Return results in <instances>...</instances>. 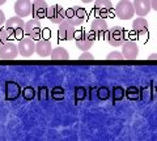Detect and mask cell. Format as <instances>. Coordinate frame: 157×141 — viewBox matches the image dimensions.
<instances>
[{"mask_svg": "<svg viewBox=\"0 0 157 141\" xmlns=\"http://www.w3.org/2000/svg\"><path fill=\"white\" fill-rule=\"evenodd\" d=\"M25 33L28 37L33 38V39H41V33H42V26L41 22L37 18H33L29 22L25 24Z\"/></svg>", "mask_w": 157, "mask_h": 141, "instance_id": "10", "label": "cell"}, {"mask_svg": "<svg viewBox=\"0 0 157 141\" xmlns=\"http://www.w3.org/2000/svg\"><path fill=\"white\" fill-rule=\"evenodd\" d=\"M21 95V87L17 82L14 81H8L6 84V97L7 99H17Z\"/></svg>", "mask_w": 157, "mask_h": 141, "instance_id": "16", "label": "cell"}, {"mask_svg": "<svg viewBox=\"0 0 157 141\" xmlns=\"http://www.w3.org/2000/svg\"><path fill=\"white\" fill-rule=\"evenodd\" d=\"M51 97L54 99H56V101H60L64 98V89H63L62 86H55L54 89L51 90Z\"/></svg>", "mask_w": 157, "mask_h": 141, "instance_id": "25", "label": "cell"}, {"mask_svg": "<svg viewBox=\"0 0 157 141\" xmlns=\"http://www.w3.org/2000/svg\"><path fill=\"white\" fill-rule=\"evenodd\" d=\"M135 13L134 4L130 0H121L115 7V14L122 20H130Z\"/></svg>", "mask_w": 157, "mask_h": 141, "instance_id": "3", "label": "cell"}, {"mask_svg": "<svg viewBox=\"0 0 157 141\" xmlns=\"http://www.w3.org/2000/svg\"><path fill=\"white\" fill-rule=\"evenodd\" d=\"M86 17V13L84 11V8L75 6V7H71L66 11V21H68L70 24H72L73 26H77V25H81L84 22Z\"/></svg>", "mask_w": 157, "mask_h": 141, "instance_id": "2", "label": "cell"}, {"mask_svg": "<svg viewBox=\"0 0 157 141\" xmlns=\"http://www.w3.org/2000/svg\"><path fill=\"white\" fill-rule=\"evenodd\" d=\"M113 4L110 0H96L94 3V12L98 17H106L111 12Z\"/></svg>", "mask_w": 157, "mask_h": 141, "instance_id": "14", "label": "cell"}, {"mask_svg": "<svg viewBox=\"0 0 157 141\" xmlns=\"http://www.w3.org/2000/svg\"><path fill=\"white\" fill-rule=\"evenodd\" d=\"M51 59L52 60H68L70 59V55H68V51L64 47H56L51 51Z\"/></svg>", "mask_w": 157, "mask_h": 141, "instance_id": "20", "label": "cell"}, {"mask_svg": "<svg viewBox=\"0 0 157 141\" xmlns=\"http://www.w3.org/2000/svg\"><path fill=\"white\" fill-rule=\"evenodd\" d=\"M78 60H93V55L89 54V52L84 51L82 54L80 55V58H78Z\"/></svg>", "mask_w": 157, "mask_h": 141, "instance_id": "30", "label": "cell"}, {"mask_svg": "<svg viewBox=\"0 0 157 141\" xmlns=\"http://www.w3.org/2000/svg\"><path fill=\"white\" fill-rule=\"evenodd\" d=\"M6 2H7V0H0V6H2V4H4Z\"/></svg>", "mask_w": 157, "mask_h": 141, "instance_id": "35", "label": "cell"}, {"mask_svg": "<svg viewBox=\"0 0 157 141\" xmlns=\"http://www.w3.org/2000/svg\"><path fill=\"white\" fill-rule=\"evenodd\" d=\"M14 12L20 17H26L32 12V3L30 0H17L14 3Z\"/></svg>", "mask_w": 157, "mask_h": 141, "instance_id": "15", "label": "cell"}, {"mask_svg": "<svg viewBox=\"0 0 157 141\" xmlns=\"http://www.w3.org/2000/svg\"><path fill=\"white\" fill-rule=\"evenodd\" d=\"M8 39H9V33H8V30H7V28H6V29H2V28H0V46H2L3 43L8 42Z\"/></svg>", "mask_w": 157, "mask_h": 141, "instance_id": "28", "label": "cell"}, {"mask_svg": "<svg viewBox=\"0 0 157 141\" xmlns=\"http://www.w3.org/2000/svg\"><path fill=\"white\" fill-rule=\"evenodd\" d=\"M151 6H152V9H155L157 12V0H151Z\"/></svg>", "mask_w": 157, "mask_h": 141, "instance_id": "32", "label": "cell"}, {"mask_svg": "<svg viewBox=\"0 0 157 141\" xmlns=\"http://www.w3.org/2000/svg\"><path fill=\"white\" fill-rule=\"evenodd\" d=\"M75 26L70 24L68 21H63L59 24V29H58V35L59 39L62 41H71L75 38Z\"/></svg>", "mask_w": 157, "mask_h": 141, "instance_id": "8", "label": "cell"}, {"mask_svg": "<svg viewBox=\"0 0 157 141\" xmlns=\"http://www.w3.org/2000/svg\"><path fill=\"white\" fill-rule=\"evenodd\" d=\"M122 55L128 60H134L139 55V47L134 41H124L122 45Z\"/></svg>", "mask_w": 157, "mask_h": 141, "instance_id": "12", "label": "cell"}, {"mask_svg": "<svg viewBox=\"0 0 157 141\" xmlns=\"http://www.w3.org/2000/svg\"><path fill=\"white\" fill-rule=\"evenodd\" d=\"M4 22H6V16H4V13L0 11V26H2Z\"/></svg>", "mask_w": 157, "mask_h": 141, "instance_id": "31", "label": "cell"}, {"mask_svg": "<svg viewBox=\"0 0 157 141\" xmlns=\"http://www.w3.org/2000/svg\"><path fill=\"white\" fill-rule=\"evenodd\" d=\"M48 95H50V93H48L46 86H41L38 89V99L39 101H46L48 98Z\"/></svg>", "mask_w": 157, "mask_h": 141, "instance_id": "27", "label": "cell"}, {"mask_svg": "<svg viewBox=\"0 0 157 141\" xmlns=\"http://www.w3.org/2000/svg\"><path fill=\"white\" fill-rule=\"evenodd\" d=\"M134 9L136 14H139V16H145V14H148L149 11L152 9V6H151V0H134Z\"/></svg>", "mask_w": 157, "mask_h": 141, "instance_id": "17", "label": "cell"}, {"mask_svg": "<svg viewBox=\"0 0 157 141\" xmlns=\"http://www.w3.org/2000/svg\"><path fill=\"white\" fill-rule=\"evenodd\" d=\"M106 41L109 42V45L113 47H118L122 46L123 42L126 41V33L124 29L121 26H113L111 29H109L106 33Z\"/></svg>", "mask_w": 157, "mask_h": 141, "instance_id": "1", "label": "cell"}, {"mask_svg": "<svg viewBox=\"0 0 157 141\" xmlns=\"http://www.w3.org/2000/svg\"><path fill=\"white\" fill-rule=\"evenodd\" d=\"M6 28L9 33V35L13 34V35H18L20 32H22V29L25 28V24H24L22 18L20 16H14V17H11L8 18L6 21Z\"/></svg>", "mask_w": 157, "mask_h": 141, "instance_id": "9", "label": "cell"}, {"mask_svg": "<svg viewBox=\"0 0 157 141\" xmlns=\"http://www.w3.org/2000/svg\"><path fill=\"white\" fill-rule=\"evenodd\" d=\"M51 51H52V48H51L50 41H47V39H39L36 43V52H37L39 56H42V58L50 56L51 55Z\"/></svg>", "mask_w": 157, "mask_h": 141, "instance_id": "18", "label": "cell"}, {"mask_svg": "<svg viewBox=\"0 0 157 141\" xmlns=\"http://www.w3.org/2000/svg\"><path fill=\"white\" fill-rule=\"evenodd\" d=\"M47 4L43 0H34V3L32 4V13H33V18H37V20H41V18H45L47 14Z\"/></svg>", "mask_w": 157, "mask_h": 141, "instance_id": "13", "label": "cell"}, {"mask_svg": "<svg viewBox=\"0 0 157 141\" xmlns=\"http://www.w3.org/2000/svg\"><path fill=\"white\" fill-rule=\"evenodd\" d=\"M86 89L84 86H76V89H75V99L77 102H80V101H84L86 98Z\"/></svg>", "mask_w": 157, "mask_h": 141, "instance_id": "24", "label": "cell"}, {"mask_svg": "<svg viewBox=\"0 0 157 141\" xmlns=\"http://www.w3.org/2000/svg\"><path fill=\"white\" fill-rule=\"evenodd\" d=\"M17 47H18V54H21V56L24 58H29L36 52V43H34V39L30 37L22 38L18 42Z\"/></svg>", "mask_w": 157, "mask_h": 141, "instance_id": "6", "label": "cell"}, {"mask_svg": "<svg viewBox=\"0 0 157 141\" xmlns=\"http://www.w3.org/2000/svg\"><path fill=\"white\" fill-rule=\"evenodd\" d=\"M139 94H140V91H139V89H137L136 86H130L128 89L126 90V97L130 101H137L139 99V97H140Z\"/></svg>", "mask_w": 157, "mask_h": 141, "instance_id": "22", "label": "cell"}, {"mask_svg": "<svg viewBox=\"0 0 157 141\" xmlns=\"http://www.w3.org/2000/svg\"><path fill=\"white\" fill-rule=\"evenodd\" d=\"M148 60H157V54H152V55L148 58Z\"/></svg>", "mask_w": 157, "mask_h": 141, "instance_id": "33", "label": "cell"}, {"mask_svg": "<svg viewBox=\"0 0 157 141\" xmlns=\"http://www.w3.org/2000/svg\"><path fill=\"white\" fill-rule=\"evenodd\" d=\"M97 98L100 101H106L110 98V90L107 89L106 86H102V87H98L97 89Z\"/></svg>", "mask_w": 157, "mask_h": 141, "instance_id": "23", "label": "cell"}, {"mask_svg": "<svg viewBox=\"0 0 157 141\" xmlns=\"http://www.w3.org/2000/svg\"><path fill=\"white\" fill-rule=\"evenodd\" d=\"M107 30H109V29H107V24L102 17L96 18L90 25V33L93 34V37H94V41L104 38L106 35Z\"/></svg>", "mask_w": 157, "mask_h": 141, "instance_id": "5", "label": "cell"}, {"mask_svg": "<svg viewBox=\"0 0 157 141\" xmlns=\"http://www.w3.org/2000/svg\"><path fill=\"white\" fill-rule=\"evenodd\" d=\"M75 38H76V46L77 48H80L82 51H86L92 47L93 42H94V37L93 34L89 32H78L75 33Z\"/></svg>", "mask_w": 157, "mask_h": 141, "instance_id": "4", "label": "cell"}, {"mask_svg": "<svg viewBox=\"0 0 157 141\" xmlns=\"http://www.w3.org/2000/svg\"><path fill=\"white\" fill-rule=\"evenodd\" d=\"M81 2H82V3H92L93 0H81Z\"/></svg>", "mask_w": 157, "mask_h": 141, "instance_id": "34", "label": "cell"}, {"mask_svg": "<svg viewBox=\"0 0 157 141\" xmlns=\"http://www.w3.org/2000/svg\"><path fill=\"white\" fill-rule=\"evenodd\" d=\"M132 29H134V32L136 33V35H144V34H147V32H148V22H147L145 18L140 16L139 18H136V20H134V22H132Z\"/></svg>", "mask_w": 157, "mask_h": 141, "instance_id": "19", "label": "cell"}, {"mask_svg": "<svg viewBox=\"0 0 157 141\" xmlns=\"http://www.w3.org/2000/svg\"><path fill=\"white\" fill-rule=\"evenodd\" d=\"M107 60H123V55L121 54V52H110L109 55L106 58Z\"/></svg>", "mask_w": 157, "mask_h": 141, "instance_id": "29", "label": "cell"}, {"mask_svg": "<svg viewBox=\"0 0 157 141\" xmlns=\"http://www.w3.org/2000/svg\"><path fill=\"white\" fill-rule=\"evenodd\" d=\"M18 55V47L11 42H6L0 46V59L11 60Z\"/></svg>", "mask_w": 157, "mask_h": 141, "instance_id": "11", "label": "cell"}, {"mask_svg": "<svg viewBox=\"0 0 157 141\" xmlns=\"http://www.w3.org/2000/svg\"><path fill=\"white\" fill-rule=\"evenodd\" d=\"M22 95L26 101H32L34 97H36V90H34L32 86H26L25 89L22 90Z\"/></svg>", "mask_w": 157, "mask_h": 141, "instance_id": "26", "label": "cell"}, {"mask_svg": "<svg viewBox=\"0 0 157 141\" xmlns=\"http://www.w3.org/2000/svg\"><path fill=\"white\" fill-rule=\"evenodd\" d=\"M46 17L50 20L52 24H60L66 20V11L63 9L62 6L59 4H55L47 9V14Z\"/></svg>", "mask_w": 157, "mask_h": 141, "instance_id": "7", "label": "cell"}, {"mask_svg": "<svg viewBox=\"0 0 157 141\" xmlns=\"http://www.w3.org/2000/svg\"><path fill=\"white\" fill-rule=\"evenodd\" d=\"M111 93H113V102H114V103L122 101L126 97V90L122 86H114L111 90Z\"/></svg>", "mask_w": 157, "mask_h": 141, "instance_id": "21", "label": "cell"}]
</instances>
